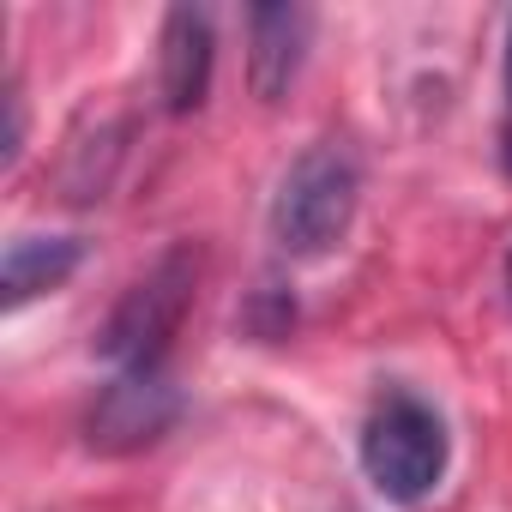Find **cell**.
Instances as JSON below:
<instances>
[{
	"instance_id": "6",
	"label": "cell",
	"mask_w": 512,
	"mask_h": 512,
	"mask_svg": "<svg viewBox=\"0 0 512 512\" xmlns=\"http://www.w3.org/2000/svg\"><path fill=\"white\" fill-rule=\"evenodd\" d=\"M211 91V19L199 7H175L163 19V103L193 115Z\"/></svg>"
},
{
	"instance_id": "7",
	"label": "cell",
	"mask_w": 512,
	"mask_h": 512,
	"mask_svg": "<svg viewBox=\"0 0 512 512\" xmlns=\"http://www.w3.org/2000/svg\"><path fill=\"white\" fill-rule=\"evenodd\" d=\"M79 241L73 235H19L0 260V308H25L43 290H61L79 266Z\"/></svg>"
},
{
	"instance_id": "4",
	"label": "cell",
	"mask_w": 512,
	"mask_h": 512,
	"mask_svg": "<svg viewBox=\"0 0 512 512\" xmlns=\"http://www.w3.org/2000/svg\"><path fill=\"white\" fill-rule=\"evenodd\" d=\"M181 416V392L169 386L163 368H127L103 386L97 410H91V446L97 452H139L151 440H163Z\"/></svg>"
},
{
	"instance_id": "1",
	"label": "cell",
	"mask_w": 512,
	"mask_h": 512,
	"mask_svg": "<svg viewBox=\"0 0 512 512\" xmlns=\"http://www.w3.org/2000/svg\"><path fill=\"white\" fill-rule=\"evenodd\" d=\"M356 193H362V175H356V157L338 151V145H314L290 163L278 199H272V235L284 253L296 260H320L332 253L356 217Z\"/></svg>"
},
{
	"instance_id": "2",
	"label": "cell",
	"mask_w": 512,
	"mask_h": 512,
	"mask_svg": "<svg viewBox=\"0 0 512 512\" xmlns=\"http://www.w3.org/2000/svg\"><path fill=\"white\" fill-rule=\"evenodd\" d=\"M362 470L398 506L434 494V482L446 476V422L410 392L380 398L362 428Z\"/></svg>"
},
{
	"instance_id": "9",
	"label": "cell",
	"mask_w": 512,
	"mask_h": 512,
	"mask_svg": "<svg viewBox=\"0 0 512 512\" xmlns=\"http://www.w3.org/2000/svg\"><path fill=\"white\" fill-rule=\"evenodd\" d=\"M506 97H512V37H506Z\"/></svg>"
},
{
	"instance_id": "8",
	"label": "cell",
	"mask_w": 512,
	"mask_h": 512,
	"mask_svg": "<svg viewBox=\"0 0 512 512\" xmlns=\"http://www.w3.org/2000/svg\"><path fill=\"white\" fill-rule=\"evenodd\" d=\"M19 145H25V103H19V91H7V157L0 163H19Z\"/></svg>"
},
{
	"instance_id": "5",
	"label": "cell",
	"mask_w": 512,
	"mask_h": 512,
	"mask_svg": "<svg viewBox=\"0 0 512 512\" xmlns=\"http://www.w3.org/2000/svg\"><path fill=\"white\" fill-rule=\"evenodd\" d=\"M308 37H314V7H253L247 13V79H253V97L278 103L290 91V79L302 73V55H308Z\"/></svg>"
},
{
	"instance_id": "10",
	"label": "cell",
	"mask_w": 512,
	"mask_h": 512,
	"mask_svg": "<svg viewBox=\"0 0 512 512\" xmlns=\"http://www.w3.org/2000/svg\"><path fill=\"white\" fill-rule=\"evenodd\" d=\"M506 169H512V127H506Z\"/></svg>"
},
{
	"instance_id": "3",
	"label": "cell",
	"mask_w": 512,
	"mask_h": 512,
	"mask_svg": "<svg viewBox=\"0 0 512 512\" xmlns=\"http://www.w3.org/2000/svg\"><path fill=\"white\" fill-rule=\"evenodd\" d=\"M193 284H199V253L193 247H169L163 260L121 296V308L109 314L97 350L127 374V368H163V350L181 326V314L193 308Z\"/></svg>"
}]
</instances>
